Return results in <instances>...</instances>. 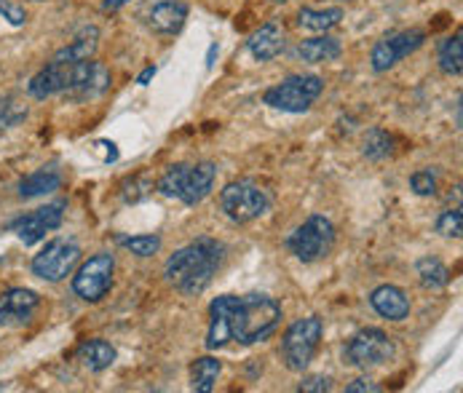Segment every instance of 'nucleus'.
Masks as SVG:
<instances>
[{"label":"nucleus","instance_id":"f257e3e1","mask_svg":"<svg viewBox=\"0 0 463 393\" xmlns=\"http://www.w3.org/2000/svg\"><path fill=\"white\" fill-rule=\"evenodd\" d=\"M282 324V305L268 295H223L209 305L206 351H220L228 343L255 346L268 340Z\"/></svg>","mask_w":463,"mask_h":393},{"label":"nucleus","instance_id":"f03ea898","mask_svg":"<svg viewBox=\"0 0 463 393\" xmlns=\"http://www.w3.org/2000/svg\"><path fill=\"white\" fill-rule=\"evenodd\" d=\"M223 260L225 247L217 238H196L166 260L164 276L185 297H198L217 276Z\"/></svg>","mask_w":463,"mask_h":393},{"label":"nucleus","instance_id":"7ed1b4c3","mask_svg":"<svg viewBox=\"0 0 463 393\" xmlns=\"http://www.w3.org/2000/svg\"><path fill=\"white\" fill-rule=\"evenodd\" d=\"M215 163L212 161H201V163H174L169 166L161 180H158V193L166 198H177L185 206H196L201 204L215 185Z\"/></svg>","mask_w":463,"mask_h":393},{"label":"nucleus","instance_id":"20e7f679","mask_svg":"<svg viewBox=\"0 0 463 393\" xmlns=\"http://www.w3.org/2000/svg\"><path fill=\"white\" fill-rule=\"evenodd\" d=\"M324 335V324L319 316L298 319L282 338V362L290 372H303L314 362L319 343Z\"/></svg>","mask_w":463,"mask_h":393},{"label":"nucleus","instance_id":"39448f33","mask_svg":"<svg viewBox=\"0 0 463 393\" xmlns=\"http://www.w3.org/2000/svg\"><path fill=\"white\" fill-rule=\"evenodd\" d=\"M220 206L231 222L247 225L271 209V196L260 185H255L249 180H239V182H228L220 190Z\"/></svg>","mask_w":463,"mask_h":393},{"label":"nucleus","instance_id":"423d86ee","mask_svg":"<svg viewBox=\"0 0 463 393\" xmlns=\"http://www.w3.org/2000/svg\"><path fill=\"white\" fill-rule=\"evenodd\" d=\"M322 91H324V80L319 75H290L274 88H268L263 99L274 110L298 115V113H306L319 99Z\"/></svg>","mask_w":463,"mask_h":393},{"label":"nucleus","instance_id":"0eeeda50","mask_svg":"<svg viewBox=\"0 0 463 393\" xmlns=\"http://www.w3.org/2000/svg\"><path fill=\"white\" fill-rule=\"evenodd\" d=\"M394 354H397L394 340L383 330L365 327L357 335H351V340L346 343L343 362L349 367H357V370H373V367H381V364L391 362Z\"/></svg>","mask_w":463,"mask_h":393},{"label":"nucleus","instance_id":"6e6552de","mask_svg":"<svg viewBox=\"0 0 463 393\" xmlns=\"http://www.w3.org/2000/svg\"><path fill=\"white\" fill-rule=\"evenodd\" d=\"M335 244V225L324 214H311L295 233L287 238V249L300 263H316L330 255Z\"/></svg>","mask_w":463,"mask_h":393},{"label":"nucleus","instance_id":"1a4fd4ad","mask_svg":"<svg viewBox=\"0 0 463 393\" xmlns=\"http://www.w3.org/2000/svg\"><path fill=\"white\" fill-rule=\"evenodd\" d=\"M78 260H80V247L75 238H54L32 257L29 268H32V276L48 284H56L72 273Z\"/></svg>","mask_w":463,"mask_h":393},{"label":"nucleus","instance_id":"9d476101","mask_svg":"<svg viewBox=\"0 0 463 393\" xmlns=\"http://www.w3.org/2000/svg\"><path fill=\"white\" fill-rule=\"evenodd\" d=\"M113 273H115V257L110 252H97L75 271L72 292L83 303H99L113 287Z\"/></svg>","mask_w":463,"mask_h":393},{"label":"nucleus","instance_id":"9b49d317","mask_svg":"<svg viewBox=\"0 0 463 393\" xmlns=\"http://www.w3.org/2000/svg\"><path fill=\"white\" fill-rule=\"evenodd\" d=\"M113 78L110 70L102 62L94 59H83V62H72L70 64V86L64 91V96L70 102H88L102 96L110 88Z\"/></svg>","mask_w":463,"mask_h":393},{"label":"nucleus","instance_id":"f8f14e48","mask_svg":"<svg viewBox=\"0 0 463 393\" xmlns=\"http://www.w3.org/2000/svg\"><path fill=\"white\" fill-rule=\"evenodd\" d=\"M426 40L424 29H405V32H394L383 40L375 43L373 54H370V64L375 72H386L391 70L397 62H402L405 56H410L413 51H418Z\"/></svg>","mask_w":463,"mask_h":393},{"label":"nucleus","instance_id":"ddd939ff","mask_svg":"<svg viewBox=\"0 0 463 393\" xmlns=\"http://www.w3.org/2000/svg\"><path fill=\"white\" fill-rule=\"evenodd\" d=\"M64 209H67L64 201H54V204H48V206H40V209H35V212L19 217L11 228L16 230V236H19V241H21L24 247H32V244L43 241L46 233L56 230V228L62 225Z\"/></svg>","mask_w":463,"mask_h":393},{"label":"nucleus","instance_id":"4468645a","mask_svg":"<svg viewBox=\"0 0 463 393\" xmlns=\"http://www.w3.org/2000/svg\"><path fill=\"white\" fill-rule=\"evenodd\" d=\"M40 297L32 289H8L0 297V327H21L38 311Z\"/></svg>","mask_w":463,"mask_h":393},{"label":"nucleus","instance_id":"2eb2a0df","mask_svg":"<svg viewBox=\"0 0 463 393\" xmlns=\"http://www.w3.org/2000/svg\"><path fill=\"white\" fill-rule=\"evenodd\" d=\"M70 64L72 62H48L40 72L29 78L27 94L32 99H48L54 94H64L70 86Z\"/></svg>","mask_w":463,"mask_h":393},{"label":"nucleus","instance_id":"dca6fc26","mask_svg":"<svg viewBox=\"0 0 463 393\" xmlns=\"http://www.w3.org/2000/svg\"><path fill=\"white\" fill-rule=\"evenodd\" d=\"M370 305L381 319H389V322H405L413 308L408 292L394 284H381L378 289H373Z\"/></svg>","mask_w":463,"mask_h":393},{"label":"nucleus","instance_id":"f3484780","mask_svg":"<svg viewBox=\"0 0 463 393\" xmlns=\"http://www.w3.org/2000/svg\"><path fill=\"white\" fill-rule=\"evenodd\" d=\"M188 19V5L182 0H161L150 8L147 24L158 35H177L185 27Z\"/></svg>","mask_w":463,"mask_h":393},{"label":"nucleus","instance_id":"a211bd4d","mask_svg":"<svg viewBox=\"0 0 463 393\" xmlns=\"http://www.w3.org/2000/svg\"><path fill=\"white\" fill-rule=\"evenodd\" d=\"M247 48H249V54L257 62H271L274 56H279L282 48H284V29H282V24L268 21L260 29H255L249 35V40H247Z\"/></svg>","mask_w":463,"mask_h":393},{"label":"nucleus","instance_id":"6ab92c4d","mask_svg":"<svg viewBox=\"0 0 463 393\" xmlns=\"http://www.w3.org/2000/svg\"><path fill=\"white\" fill-rule=\"evenodd\" d=\"M97 46H99V29L94 24L83 27L64 48H59L54 54L51 62H83V59H91L97 54Z\"/></svg>","mask_w":463,"mask_h":393},{"label":"nucleus","instance_id":"aec40b11","mask_svg":"<svg viewBox=\"0 0 463 393\" xmlns=\"http://www.w3.org/2000/svg\"><path fill=\"white\" fill-rule=\"evenodd\" d=\"M78 359L83 362L88 372H105L115 364V348L107 340L94 338L78 346Z\"/></svg>","mask_w":463,"mask_h":393},{"label":"nucleus","instance_id":"412c9836","mask_svg":"<svg viewBox=\"0 0 463 393\" xmlns=\"http://www.w3.org/2000/svg\"><path fill=\"white\" fill-rule=\"evenodd\" d=\"M298 54L308 64H322V62H330V59H338L341 56V40L333 38V35H327V32H322L316 38L303 40L300 48H298Z\"/></svg>","mask_w":463,"mask_h":393},{"label":"nucleus","instance_id":"4be33fe9","mask_svg":"<svg viewBox=\"0 0 463 393\" xmlns=\"http://www.w3.org/2000/svg\"><path fill=\"white\" fill-rule=\"evenodd\" d=\"M59 185H62V174H59V171H54V169H40V171L27 174V177L19 182V196H21V198L46 196V193L59 190Z\"/></svg>","mask_w":463,"mask_h":393},{"label":"nucleus","instance_id":"5701e85b","mask_svg":"<svg viewBox=\"0 0 463 393\" xmlns=\"http://www.w3.org/2000/svg\"><path fill=\"white\" fill-rule=\"evenodd\" d=\"M341 19H343V8H338V5H333V8H300V13H298V24L303 29H311V32H327L335 24H341Z\"/></svg>","mask_w":463,"mask_h":393},{"label":"nucleus","instance_id":"b1692460","mask_svg":"<svg viewBox=\"0 0 463 393\" xmlns=\"http://www.w3.org/2000/svg\"><path fill=\"white\" fill-rule=\"evenodd\" d=\"M223 372V364L215 356H201L190 367V389L196 393H212L215 383Z\"/></svg>","mask_w":463,"mask_h":393},{"label":"nucleus","instance_id":"393cba45","mask_svg":"<svg viewBox=\"0 0 463 393\" xmlns=\"http://www.w3.org/2000/svg\"><path fill=\"white\" fill-rule=\"evenodd\" d=\"M416 273H418V281L432 292L445 289L450 284V271L440 257H421L416 263Z\"/></svg>","mask_w":463,"mask_h":393},{"label":"nucleus","instance_id":"a878e982","mask_svg":"<svg viewBox=\"0 0 463 393\" xmlns=\"http://www.w3.org/2000/svg\"><path fill=\"white\" fill-rule=\"evenodd\" d=\"M440 70L445 72V75H461L463 72V35L461 32H456L453 38H448V40H442V46H440Z\"/></svg>","mask_w":463,"mask_h":393},{"label":"nucleus","instance_id":"bb28decb","mask_svg":"<svg viewBox=\"0 0 463 393\" xmlns=\"http://www.w3.org/2000/svg\"><path fill=\"white\" fill-rule=\"evenodd\" d=\"M362 153L370 158V161H386L391 153H394V137L383 129H370L367 137H365V147Z\"/></svg>","mask_w":463,"mask_h":393},{"label":"nucleus","instance_id":"cd10ccee","mask_svg":"<svg viewBox=\"0 0 463 393\" xmlns=\"http://www.w3.org/2000/svg\"><path fill=\"white\" fill-rule=\"evenodd\" d=\"M118 244H121L123 249H129L131 255H137V257H153V255H158V249H161V236H156V233L121 236Z\"/></svg>","mask_w":463,"mask_h":393},{"label":"nucleus","instance_id":"c85d7f7f","mask_svg":"<svg viewBox=\"0 0 463 393\" xmlns=\"http://www.w3.org/2000/svg\"><path fill=\"white\" fill-rule=\"evenodd\" d=\"M410 188L416 196H437L440 190V171L426 166V169H418L413 177H410Z\"/></svg>","mask_w":463,"mask_h":393},{"label":"nucleus","instance_id":"c756f323","mask_svg":"<svg viewBox=\"0 0 463 393\" xmlns=\"http://www.w3.org/2000/svg\"><path fill=\"white\" fill-rule=\"evenodd\" d=\"M437 233H440V236H445V238H461L463 236L461 206H456V209H445V212L437 217Z\"/></svg>","mask_w":463,"mask_h":393},{"label":"nucleus","instance_id":"7c9ffc66","mask_svg":"<svg viewBox=\"0 0 463 393\" xmlns=\"http://www.w3.org/2000/svg\"><path fill=\"white\" fill-rule=\"evenodd\" d=\"M24 118H27V107L19 105L13 96H5V99L0 102V131L16 126V123L24 121Z\"/></svg>","mask_w":463,"mask_h":393},{"label":"nucleus","instance_id":"2f4dec72","mask_svg":"<svg viewBox=\"0 0 463 393\" xmlns=\"http://www.w3.org/2000/svg\"><path fill=\"white\" fill-rule=\"evenodd\" d=\"M150 190H153V185H150L145 177H131V180L123 185L121 196H123V201H126V204H137V201H142Z\"/></svg>","mask_w":463,"mask_h":393},{"label":"nucleus","instance_id":"473e14b6","mask_svg":"<svg viewBox=\"0 0 463 393\" xmlns=\"http://www.w3.org/2000/svg\"><path fill=\"white\" fill-rule=\"evenodd\" d=\"M298 391L300 393H327V391H333V383H330L324 375H308V378H303V383L298 386Z\"/></svg>","mask_w":463,"mask_h":393},{"label":"nucleus","instance_id":"72a5a7b5","mask_svg":"<svg viewBox=\"0 0 463 393\" xmlns=\"http://www.w3.org/2000/svg\"><path fill=\"white\" fill-rule=\"evenodd\" d=\"M0 16H3V19H8L13 27H21V24L27 21L24 8H21V5H16V3H8V0H0Z\"/></svg>","mask_w":463,"mask_h":393},{"label":"nucleus","instance_id":"f704fd0d","mask_svg":"<svg viewBox=\"0 0 463 393\" xmlns=\"http://www.w3.org/2000/svg\"><path fill=\"white\" fill-rule=\"evenodd\" d=\"M383 391V386L381 383H375L373 378H357V380H351L349 386H346V393H381Z\"/></svg>","mask_w":463,"mask_h":393},{"label":"nucleus","instance_id":"c9c22d12","mask_svg":"<svg viewBox=\"0 0 463 393\" xmlns=\"http://www.w3.org/2000/svg\"><path fill=\"white\" fill-rule=\"evenodd\" d=\"M97 145H102L107 153H105V163H110V161H118V150H115V145L113 142H107V139H99Z\"/></svg>","mask_w":463,"mask_h":393},{"label":"nucleus","instance_id":"e433bc0d","mask_svg":"<svg viewBox=\"0 0 463 393\" xmlns=\"http://www.w3.org/2000/svg\"><path fill=\"white\" fill-rule=\"evenodd\" d=\"M153 78H156V67L150 64V67H145V70L139 72V78H137V83H139V86H147V83H150Z\"/></svg>","mask_w":463,"mask_h":393},{"label":"nucleus","instance_id":"4c0bfd02","mask_svg":"<svg viewBox=\"0 0 463 393\" xmlns=\"http://www.w3.org/2000/svg\"><path fill=\"white\" fill-rule=\"evenodd\" d=\"M129 0H105L102 3V11H118L121 5H126Z\"/></svg>","mask_w":463,"mask_h":393},{"label":"nucleus","instance_id":"58836bf2","mask_svg":"<svg viewBox=\"0 0 463 393\" xmlns=\"http://www.w3.org/2000/svg\"><path fill=\"white\" fill-rule=\"evenodd\" d=\"M217 54H220V48H217V43H212V46H209V51H206V67H212V64H215Z\"/></svg>","mask_w":463,"mask_h":393},{"label":"nucleus","instance_id":"ea45409f","mask_svg":"<svg viewBox=\"0 0 463 393\" xmlns=\"http://www.w3.org/2000/svg\"><path fill=\"white\" fill-rule=\"evenodd\" d=\"M35 3H38V0H35Z\"/></svg>","mask_w":463,"mask_h":393}]
</instances>
